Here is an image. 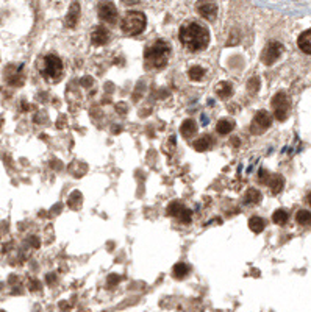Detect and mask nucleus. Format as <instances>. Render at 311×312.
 <instances>
[{
	"label": "nucleus",
	"mask_w": 311,
	"mask_h": 312,
	"mask_svg": "<svg viewBox=\"0 0 311 312\" xmlns=\"http://www.w3.org/2000/svg\"><path fill=\"white\" fill-rule=\"evenodd\" d=\"M180 42L185 45L189 52L205 50L210 44V33L203 25L197 22H186L180 27L178 31Z\"/></svg>",
	"instance_id": "nucleus-1"
},
{
	"label": "nucleus",
	"mask_w": 311,
	"mask_h": 312,
	"mask_svg": "<svg viewBox=\"0 0 311 312\" xmlns=\"http://www.w3.org/2000/svg\"><path fill=\"white\" fill-rule=\"evenodd\" d=\"M170 58V45L164 41H155L151 45H147L144 50V63L147 69H158L166 67Z\"/></svg>",
	"instance_id": "nucleus-2"
},
{
	"label": "nucleus",
	"mask_w": 311,
	"mask_h": 312,
	"mask_svg": "<svg viewBox=\"0 0 311 312\" xmlns=\"http://www.w3.org/2000/svg\"><path fill=\"white\" fill-rule=\"evenodd\" d=\"M36 67H38L41 77L47 83H58L63 77V71H64L63 61L53 53L42 55L36 63Z\"/></svg>",
	"instance_id": "nucleus-3"
},
{
	"label": "nucleus",
	"mask_w": 311,
	"mask_h": 312,
	"mask_svg": "<svg viewBox=\"0 0 311 312\" xmlns=\"http://www.w3.org/2000/svg\"><path fill=\"white\" fill-rule=\"evenodd\" d=\"M147 17L141 11H129L121 20V30L127 36H138L146 30Z\"/></svg>",
	"instance_id": "nucleus-4"
},
{
	"label": "nucleus",
	"mask_w": 311,
	"mask_h": 312,
	"mask_svg": "<svg viewBox=\"0 0 311 312\" xmlns=\"http://www.w3.org/2000/svg\"><path fill=\"white\" fill-rule=\"evenodd\" d=\"M272 108H274V115L275 119L283 122L288 119V115H290V108H291V102L288 99V96L285 92H279V94H275L274 99H272Z\"/></svg>",
	"instance_id": "nucleus-5"
},
{
	"label": "nucleus",
	"mask_w": 311,
	"mask_h": 312,
	"mask_svg": "<svg viewBox=\"0 0 311 312\" xmlns=\"http://www.w3.org/2000/svg\"><path fill=\"white\" fill-rule=\"evenodd\" d=\"M271 125H272V115L268 111H258L255 114V117H253V120H252L250 131L253 134H261V133L266 131Z\"/></svg>",
	"instance_id": "nucleus-6"
},
{
	"label": "nucleus",
	"mask_w": 311,
	"mask_h": 312,
	"mask_svg": "<svg viewBox=\"0 0 311 312\" xmlns=\"http://www.w3.org/2000/svg\"><path fill=\"white\" fill-rule=\"evenodd\" d=\"M282 52H283V45L280 42L272 41L264 47V50L261 53V61L266 66H272L280 58Z\"/></svg>",
	"instance_id": "nucleus-7"
},
{
	"label": "nucleus",
	"mask_w": 311,
	"mask_h": 312,
	"mask_svg": "<svg viewBox=\"0 0 311 312\" xmlns=\"http://www.w3.org/2000/svg\"><path fill=\"white\" fill-rule=\"evenodd\" d=\"M97 14H99V19L107 22V24H114L118 19V9H116V5L113 2H102L97 8Z\"/></svg>",
	"instance_id": "nucleus-8"
},
{
	"label": "nucleus",
	"mask_w": 311,
	"mask_h": 312,
	"mask_svg": "<svg viewBox=\"0 0 311 312\" xmlns=\"http://www.w3.org/2000/svg\"><path fill=\"white\" fill-rule=\"evenodd\" d=\"M108 41H110V31L105 27L97 25L93 28V31H91V42L94 45L100 47V45H105Z\"/></svg>",
	"instance_id": "nucleus-9"
},
{
	"label": "nucleus",
	"mask_w": 311,
	"mask_h": 312,
	"mask_svg": "<svg viewBox=\"0 0 311 312\" xmlns=\"http://www.w3.org/2000/svg\"><path fill=\"white\" fill-rule=\"evenodd\" d=\"M197 13L203 19L211 22L217 17V5L213 2H200V3H197Z\"/></svg>",
	"instance_id": "nucleus-10"
},
{
	"label": "nucleus",
	"mask_w": 311,
	"mask_h": 312,
	"mask_svg": "<svg viewBox=\"0 0 311 312\" xmlns=\"http://www.w3.org/2000/svg\"><path fill=\"white\" fill-rule=\"evenodd\" d=\"M266 184L269 186L271 192H272L274 195H277V194H280V192L283 191L285 180H283V177H282V175H269V178H268Z\"/></svg>",
	"instance_id": "nucleus-11"
},
{
	"label": "nucleus",
	"mask_w": 311,
	"mask_h": 312,
	"mask_svg": "<svg viewBox=\"0 0 311 312\" xmlns=\"http://www.w3.org/2000/svg\"><path fill=\"white\" fill-rule=\"evenodd\" d=\"M297 45H299V49H301L304 53L311 55V28L304 31L301 36H299Z\"/></svg>",
	"instance_id": "nucleus-12"
},
{
	"label": "nucleus",
	"mask_w": 311,
	"mask_h": 312,
	"mask_svg": "<svg viewBox=\"0 0 311 312\" xmlns=\"http://www.w3.org/2000/svg\"><path fill=\"white\" fill-rule=\"evenodd\" d=\"M232 94H233V86H232V83H228V82L217 83V86H216V96L219 99L227 100V99L232 97Z\"/></svg>",
	"instance_id": "nucleus-13"
},
{
	"label": "nucleus",
	"mask_w": 311,
	"mask_h": 312,
	"mask_svg": "<svg viewBox=\"0 0 311 312\" xmlns=\"http://www.w3.org/2000/svg\"><path fill=\"white\" fill-rule=\"evenodd\" d=\"M78 17H80V5L78 3H72L71 8H69V13L66 16V25L69 28H74L78 22Z\"/></svg>",
	"instance_id": "nucleus-14"
},
{
	"label": "nucleus",
	"mask_w": 311,
	"mask_h": 312,
	"mask_svg": "<svg viewBox=\"0 0 311 312\" xmlns=\"http://www.w3.org/2000/svg\"><path fill=\"white\" fill-rule=\"evenodd\" d=\"M180 133H181L183 137L189 139V137L195 136V133H197V125H195V122L192 119H186L185 122H183V125H181Z\"/></svg>",
	"instance_id": "nucleus-15"
},
{
	"label": "nucleus",
	"mask_w": 311,
	"mask_h": 312,
	"mask_svg": "<svg viewBox=\"0 0 311 312\" xmlns=\"http://www.w3.org/2000/svg\"><path fill=\"white\" fill-rule=\"evenodd\" d=\"M194 148L197 150V152H206V150H210L213 147V137L205 134L202 137H199L197 141H194Z\"/></svg>",
	"instance_id": "nucleus-16"
},
{
	"label": "nucleus",
	"mask_w": 311,
	"mask_h": 312,
	"mask_svg": "<svg viewBox=\"0 0 311 312\" xmlns=\"http://www.w3.org/2000/svg\"><path fill=\"white\" fill-rule=\"evenodd\" d=\"M9 69L13 71V77L6 78V82L13 86H19L24 83V74H22V66H9Z\"/></svg>",
	"instance_id": "nucleus-17"
},
{
	"label": "nucleus",
	"mask_w": 311,
	"mask_h": 312,
	"mask_svg": "<svg viewBox=\"0 0 311 312\" xmlns=\"http://www.w3.org/2000/svg\"><path fill=\"white\" fill-rule=\"evenodd\" d=\"M235 128V122L232 119H221L216 125V131L219 134H228Z\"/></svg>",
	"instance_id": "nucleus-18"
},
{
	"label": "nucleus",
	"mask_w": 311,
	"mask_h": 312,
	"mask_svg": "<svg viewBox=\"0 0 311 312\" xmlns=\"http://www.w3.org/2000/svg\"><path fill=\"white\" fill-rule=\"evenodd\" d=\"M260 202H261V192L257 191V189H249L243 197L244 205H257Z\"/></svg>",
	"instance_id": "nucleus-19"
},
{
	"label": "nucleus",
	"mask_w": 311,
	"mask_h": 312,
	"mask_svg": "<svg viewBox=\"0 0 311 312\" xmlns=\"http://www.w3.org/2000/svg\"><path fill=\"white\" fill-rule=\"evenodd\" d=\"M249 228L253 231V233L260 234L261 231L266 228V220H264V218H261V217H252L250 220H249Z\"/></svg>",
	"instance_id": "nucleus-20"
},
{
	"label": "nucleus",
	"mask_w": 311,
	"mask_h": 312,
	"mask_svg": "<svg viewBox=\"0 0 311 312\" xmlns=\"http://www.w3.org/2000/svg\"><path fill=\"white\" fill-rule=\"evenodd\" d=\"M203 75H205V69L200 66H192L188 71V77L192 80V82H199V80L203 78Z\"/></svg>",
	"instance_id": "nucleus-21"
},
{
	"label": "nucleus",
	"mask_w": 311,
	"mask_h": 312,
	"mask_svg": "<svg viewBox=\"0 0 311 312\" xmlns=\"http://www.w3.org/2000/svg\"><path fill=\"white\" fill-rule=\"evenodd\" d=\"M296 220H297L299 225H304V226L311 225V212L305 211V209H301L297 212V215H296Z\"/></svg>",
	"instance_id": "nucleus-22"
},
{
	"label": "nucleus",
	"mask_w": 311,
	"mask_h": 312,
	"mask_svg": "<svg viewBox=\"0 0 311 312\" xmlns=\"http://www.w3.org/2000/svg\"><path fill=\"white\" fill-rule=\"evenodd\" d=\"M188 272H189V267L186 264L178 262L177 265H174V276L177 280H183L188 275Z\"/></svg>",
	"instance_id": "nucleus-23"
},
{
	"label": "nucleus",
	"mask_w": 311,
	"mask_h": 312,
	"mask_svg": "<svg viewBox=\"0 0 311 312\" xmlns=\"http://www.w3.org/2000/svg\"><path fill=\"white\" fill-rule=\"evenodd\" d=\"M288 217L290 215H288V212L285 209H277L272 215V222L277 223V225H285L288 222Z\"/></svg>",
	"instance_id": "nucleus-24"
},
{
	"label": "nucleus",
	"mask_w": 311,
	"mask_h": 312,
	"mask_svg": "<svg viewBox=\"0 0 311 312\" xmlns=\"http://www.w3.org/2000/svg\"><path fill=\"white\" fill-rule=\"evenodd\" d=\"M69 206H71L72 208V209H77V208H80V206H82V194H80V192H72V195H71V197H69Z\"/></svg>",
	"instance_id": "nucleus-25"
},
{
	"label": "nucleus",
	"mask_w": 311,
	"mask_h": 312,
	"mask_svg": "<svg viewBox=\"0 0 311 312\" xmlns=\"http://www.w3.org/2000/svg\"><path fill=\"white\" fill-rule=\"evenodd\" d=\"M247 88H249V92H252V94H255V92L258 91V88H260V80H258L257 77L250 78Z\"/></svg>",
	"instance_id": "nucleus-26"
},
{
	"label": "nucleus",
	"mask_w": 311,
	"mask_h": 312,
	"mask_svg": "<svg viewBox=\"0 0 311 312\" xmlns=\"http://www.w3.org/2000/svg\"><path fill=\"white\" fill-rule=\"evenodd\" d=\"M177 218L183 223H191V211L186 209V208H183V211L180 212V215Z\"/></svg>",
	"instance_id": "nucleus-27"
},
{
	"label": "nucleus",
	"mask_w": 311,
	"mask_h": 312,
	"mask_svg": "<svg viewBox=\"0 0 311 312\" xmlns=\"http://www.w3.org/2000/svg\"><path fill=\"white\" fill-rule=\"evenodd\" d=\"M119 281H121V278H119L118 275H110V278H108V284H110V286H111L113 283H114V284H118Z\"/></svg>",
	"instance_id": "nucleus-28"
},
{
	"label": "nucleus",
	"mask_w": 311,
	"mask_h": 312,
	"mask_svg": "<svg viewBox=\"0 0 311 312\" xmlns=\"http://www.w3.org/2000/svg\"><path fill=\"white\" fill-rule=\"evenodd\" d=\"M307 203H308V205L311 206V192H310V194L307 195Z\"/></svg>",
	"instance_id": "nucleus-29"
},
{
	"label": "nucleus",
	"mask_w": 311,
	"mask_h": 312,
	"mask_svg": "<svg viewBox=\"0 0 311 312\" xmlns=\"http://www.w3.org/2000/svg\"><path fill=\"white\" fill-rule=\"evenodd\" d=\"M0 312H5V311H0Z\"/></svg>",
	"instance_id": "nucleus-30"
}]
</instances>
